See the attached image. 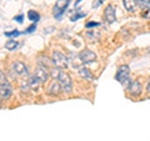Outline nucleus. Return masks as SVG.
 Listing matches in <instances>:
<instances>
[{
    "mask_svg": "<svg viewBox=\"0 0 150 141\" xmlns=\"http://www.w3.org/2000/svg\"><path fill=\"white\" fill-rule=\"evenodd\" d=\"M35 29H36V25L34 24V25H31V26H29V27H28L25 32H33V31H34Z\"/></svg>",
    "mask_w": 150,
    "mask_h": 141,
    "instance_id": "obj_24",
    "label": "nucleus"
},
{
    "mask_svg": "<svg viewBox=\"0 0 150 141\" xmlns=\"http://www.w3.org/2000/svg\"><path fill=\"white\" fill-rule=\"evenodd\" d=\"M69 4H70V0H58L54 6V16L59 19L65 13Z\"/></svg>",
    "mask_w": 150,
    "mask_h": 141,
    "instance_id": "obj_3",
    "label": "nucleus"
},
{
    "mask_svg": "<svg viewBox=\"0 0 150 141\" xmlns=\"http://www.w3.org/2000/svg\"><path fill=\"white\" fill-rule=\"evenodd\" d=\"M11 94H13V87L8 81L0 84V99L1 100H8L11 96Z\"/></svg>",
    "mask_w": 150,
    "mask_h": 141,
    "instance_id": "obj_6",
    "label": "nucleus"
},
{
    "mask_svg": "<svg viewBox=\"0 0 150 141\" xmlns=\"http://www.w3.org/2000/svg\"><path fill=\"white\" fill-rule=\"evenodd\" d=\"M104 16H105V20L109 23V24H112L115 20H116V14H115V6L112 4H109L106 8H105V13H104Z\"/></svg>",
    "mask_w": 150,
    "mask_h": 141,
    "instance_id": "obj_8",
    "label": "nucleus"
},
{
    "mask_svg": "<svg viewBox=\"0 0 150 141\" xmlns=\"http://www.w3.org/2000/svg\"><path fill=\"white\" fill-rule=\"evenodd\" d=\"M13 70L15 71L18 75H20V76H24V75H26L28 73H29V69H28V66L21 63V61H16L13 64Z\"/></svg>",
    "mask_w": 150,
    "mask_h": 141,
    "instance_id": "obj_10",
    "label": "nucleus"
},
{
    "mask_svg": "<svg viewBox=\"0 0 150 141\" xmlns=\"http://www.w3.org/2000/svg\"><path fill=\"white\" fill-rule=\"evenodd\" d=\"M51 61L55 65V68L59 69H67L69 65V59L64 54L59 53V51H54L51 55Z\"/></svg>",
    "mask_w": 150,
    "mask_h": 141,
    "instance_id": "obj_1",
    "label": "nucleus"
},
{
    "mask_svg": "<svg viewBox=\"0 0 150 141\" xmlns=\"http://www.w3.org/2000/svg\"><path fill=\"white\" fill-rule=\"evenodd\" d=\"M62 70H59V68H56V69H51L50 70V76H53V78H56L58 79L59 78V74Z\"/></svg>",
    "mask_w": 150,
    "mask_h": 141,
    "instance_id": "obj_19",
    "label": "nucleus"
},
{
    "mask_svg": "<svg viewBox=\"0 0 150 141\" xmlns=\"http://www.w3.org/2000/svg\"><path fill=\"white\" fill-rule=\"evenodd\" d=\"M18 46H19V44L15 40H8L5 43V49L6 50H15Z\"/></svg>",
    "mask_w": 150,
    "mask_h": 141,
    "instance_id": "obj_16",
    "label": "nucleus"
},
{
    "mask_svg": "<svg viewBox=\"0 0 150 141\" xmlns=\"http://www.w3.org/2000/svg\"><path fill=\"white\" fill-rule=\"evenodd\" d=\"M104 1H105V0H98V1H94V4H93V8H98V6L100 5V4H103Z\"/></svg>",
    "mask_w": 150,
    "mask_h": 141,
    "instance_id": "obj_23",
    "label": "nucleus"
},
{
    "mask_svg": "<svg viewBox=\"0 0 150 141\" xmlns=\"http://www.w3.org/2000/svg\"><path fill=\"white\" fill-rule=\"evenodd\" d=\"M35 75L38 76V79L40 80V82H46L48 79L50 78V71L48 70L46 66H43V65H39L35 70Z\"/></svg>",
    "mask_w": 150,
    "mask_h": 141,
    "instance_id": "obj_5",
    "label": "nucleus"
},
{
    "mask_svg": "<svg viewBox=\"0 0 150 141\" xmlns=\"http://www.w3.org/2000/svg\"><path fill=\"white\" fill-rule=\"evenodd\" d=\"M58 81H59L60 85H62V89H63L64 91L71 92V90H73V81H71V78L69 76L68 73L60 71L59 78H58Z\"/></svg>",
    "mask_w": 150,
    "mask_h": 141,
    "instance_id": "obj_2",
    "label": "nucleus"
},
{
    "mask_svg": "<svg viewBox=\"0 0 150 141\" xmlns=\"http://www.w3.org/2000/svg\"><path fill=\"white\" fill-rule=\"evenodd\" d=\"M18 35H20V32L16 31V30H14V31H5V36H18Z\"/></svg>",
    "mask_w": 150,
    "mask_h": 141,
    "instance_id": "obj_21",
    "label": "nucleus"
},
{
    "mask_svg": "<svg viewBox=\"0 0 150 141\" xmlns=\"http://www.w3.org/2000/svg\"><path fill=\"white\" fill-rule=\"evenodd\" d=\"M129 74H130V69H129L128 65H121V66L118 69V71H116L115 79L118 80L119 82H123L125 79L129 78Z\"/></svg>",
    "mask_w": 150,
    "mask_h": 141,
    "instance_id": "obj_7",
    "label": "nucleus"
},
{
    "mask_svg": "<svg viewBox=\"0 0 150 141\" xmlns=\"http://www.w3.org/2000/svg\"><path fill=\"white\" fill-rule=\"evenodd\" d=\"M28 81H29V85H30L31 90H38V87H39V84H40V80L38 79L36 75H33V76H30Z\"/></svg>",
    "mask_w": 150,
    "mask_h": 141,
    "instance_id": "obj_13",
    "label": "nucleus"
},
{
    "mask_svg": "<svg viewBox=\"0 0 150 141\" xmlns=\"http://www.w3.org/2000/svg\"><path fill=\"white\" fill-rule=\"evenodd\" d=\"M79 58H80L81 63L83 64H90V63H94L96 60V54L94 53L91 50H83L80 54H79Z\"/></svg>",
    "mask_w": 150,
    "mask_h": 141,
    "instance_id": "obj_4",
    "label": "nucleus"
},
{
    "mask_svg": "<svg viewBox=\"0 0 150 141\" xmlns=\"http://www.w3.org/2000/svg\"><path fill=\"white\" fill-rule=\"evenodd\" d=\"M79 75H80L81 78H84L85 80H94V76H93V74L90 73V70H89L88 68L85 66H79Z\"/></svg>",
    "mask_w": 150,
    "mask_h": 141,
    "instance_id": "obj_12",
    "label": "nucleus"
},
{
    "mask_svg": "<svg viewBox=\"0 0 150 141\" xmlns=\"http://www.w3.org/2000/svg\"><path fill=\"white\" fill-rule=\"evenodd\" d=\"M129 92L133 96H139L140 94L143 92V86H142V82L135 80V81H131L130 86H129Z\"/></svg>",
    "mask_w": 150,
    "mask_h": 141,
    "instance_id": "obj_9",
    "label": "nucleus"
},
{
    "mask_svg": "<svg viewBox=\"0 0 150 141\" xmlns=\"http://www.w3.org/2000/svg\"><path fill=\"white\" fill-rule=\"evenodd\" d=\"M98 25H99L98 23L91 21V23H88V24H86V27H93V26H98Z\"/></svg>",
    "mask_w": 150,
    "mask_h": 141,
    "instance_id": "obj_27",
    "label": "nucleus"
},
{
    "mask_svg": "<svg viewBox=\"0 0 150 141\" xmlns=\"http://www.w3.org/2000/svg\"><path fill=\"white\" fill-rule=\"evenodd\" d=\"M146 91L150 94V80H149V82H148V85H146Z\"/></svg>",
    "mask_w": 150,
    "mask_h": 141,
    "instance_id": "obj_29",
    "label": "nucleus"
},
{
    "mask_svg": "<svg viewBox=\"0 0 150 141\" xmlns=\"http://www.w3.org/2000/svg\"><path fill=\"white\" fill-rule=\"evenodd\" d=\"M137 4H139L140 6H144L146 4H149V0H137Z\"/></svg>",
    "mask_w": 150,
    "mask_h": 141,
    "instance_id": "obj_22",
    "label": "nucleus"
},
{
    "mask_svg": "<svg viewBox=\"0 0 150 141\" xmlns=\"http://www.w3.org/2000/svg\"><path fill=\"white\" fill-rule=\"evenodd\" d=\"M123 4L128 11H134L135 6H137V0H123Z\"/></svg>",
    "mask_w": 150,
    "mask_h": 141,
    "instance_id": "obj_14",
    "label": "nucleus"
},
{
    "mask_svg": "<svg viewBox=\"0 0 150 141\" xmlns=\"http://www.w3.org/2000/svg\"><path fill=\"white\" fill-rule=\"evenodd\" d=\"M60 90H63L62 89V85L59 84V81H53L50 84V86L48 87V95H51V96H55L58 95V94L60 92Z\"/></svg>",
    "mask_w": 150,
    "mask_h": 141,
    "instance_id": "obj_11",
    "label": "nucleus"
},
{
    "mask_svg": "<svg viewBox=\"0 0 150 141\" xmlns=\"http://www.w3.org/2000/svg\"><path fill=\"white\" fill-rule=\"evenodd\" d=\"M0 84H3V82H6V79H5V76H4V73L3 71H0Z\"/></svg>",
    "mask_w": 150,
    "mask_h": 141,
    "instance_id": "obj_26",
    "label": "nucleus"
},
{
    "mask_svg": "<svg viewBox=\"0 0 150 141\" xmlns=\"http://www.w3.org/2000/svg\"><path fill=\"white\" fill-rule=\"evenodd\" d=\"M29 90H31L30 85H29V81H28V80H26V81H23L21 82V91L23 92H28Z\"/></svg>",
    "mask_w": 150,
    "mask_h": 141,
    "instance_id": "obj_18",
    "label": "nucleus"
},
{
    "mask_svg": "<svg viewBox=\"0 0 150 141\" xmlns=\"http://www.w3.org/2000/svg\"><path fill=\"white\" fill-rule=\"evenodd\" d=\"M84 16H85V13H78L76 15L71 16V21H76L78 19H80V18H84Z\"/></svg>",
    "mask_w": 150,
    "mask_h": 141,
    "instance_id": "obj_20",
    "label": "nucleus"
},
{
    "mask_svg": "<svg viewBox=\"0 0 150 141\" xmlns=\"http://www.w3.org/2000/svg\"><path fill=\"white\" fill-rule=\"evenodd\" d=\"M28 18H29V20L33 21V23H38L40 20V15L35 10H29V13H28Z\"/></svg>",
    "mask_w": 150,
    "mask_h": 141,
    "instance_id": "obj_15",
    "label": "nucleus"
},
{
    "mask_svg": "<svg viewBox=\"0 0 150 141\" xmlns=\"http://www.w3.org/2000/svg\"><path fill=\"white\" fill-rule=\"evenodd\" d=\"M48 58H46V56H45V58H44V56H40V58H39V65H43V66H46V68H48V65L49 64H53V61H51V60H50V61H48Z\"/></svg>",
    "mask_w": 150,
    "mask_h": 141,
    "instance_id": "obj_17",
    "label": "nucleus"
},
{
    "mask_svg": "<svg viewBox=\"0 0 150 141\" xmlns=\"http://www.w3.org/2000/svg\"><path fill=\"white\" fill-rule=\"evenodd\" d=\"M14 20H16L18 23H23V15H18L14 18Z\"/></svg>",
    "mask_w": 150,
    "mask_h": 141,
    "instance_id": "obj_28",
    "label": "nucleus"
},
{
    "mask_svg": "<svg viewBox=\"0 0 150 141\" xmlns=\"http://www.w3.org/2000/svg\"><path fill=\"white\" fill-rule=\"evenodd\" d=\"M143 18L150 19V9H146V11H145V13H143Z\"/></svg>",
    "mask_w": 150,
    "mask_h": 141,
    "instance_id": "obj_25",
    "label": "nucleus"
}]
</instances>
